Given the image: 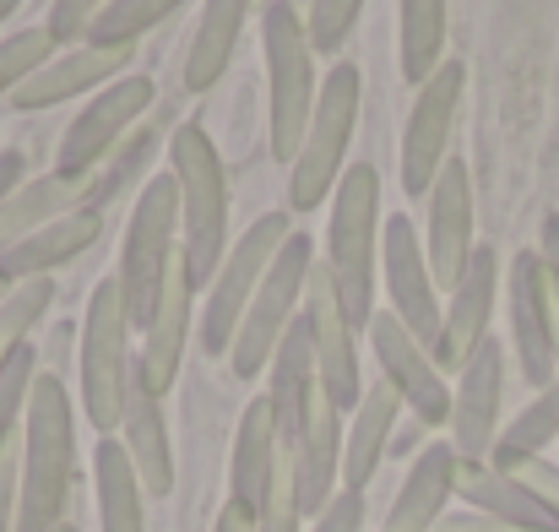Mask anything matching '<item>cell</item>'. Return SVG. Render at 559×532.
Listing matches in <instances>:
<instances>
[{
  "label": "cell",
  "mask_w": 559,
  "mask_h": 532,
  "mask_svg": "<svg viewBox=\"0 0 559 532\" xmlns=\"http://www.w3.org/2000/svg\"><path fill=\"white\" fill-rule=\"evenodd\" d=\"M255 11V0H206L201 5V22H195V38H190L186 55V87L190 93H212L239 49V33H245V16Z\"/></svg>",
  "instance_id": "4dcf8cb0"
},
{
  "label": "cell",
  "mask_w": 559,
  "mask_h": 532,
  "mask_svg": "<svg viewBox=\"0 0 559 532\" xmlns=\"http://www.w3.org/2000/svg\"><path fill=\"white\" fill-rule=\"evenodd\" d=\"M22 185H27V158L5 147V153H0V206H5V201H11Z\"/></svg>",
  "instance_id": "bcb514c9"
},
{
  "label": "cell",
  "mask_w": 559,
  "mask_h": 532,
  "mask_svg": "<svg viewBox=\"0 0 559 532\" xmlns=\"http://www.w3.org/2000/svg\"><path fill=\"white\" fill-rule=\"evenodd\" d=\"M495 299H500V256L489 245H478L467 272H462V283L445 294V327H440V348H435L445 375H462V364L495 338L489 332Z\"/></svg>",
  "instance_id": "ffe728a7"
},
{
  "label": "cell",
  "mask_w": 559,
  "mask_h": 532,
  "mask_svg": "<svg viewBox=\"0 0 559 532\" xmlns=\"http://www.w3.org/2000/svg\"><path fill=\"white\" fill-rule=\"evenodd\" d=\"M506 310H511V348L533 391L559 380V299L538 250H516L506 272Z\"/></svg>",
  "instance_id": "8fae6325"
},
{
  "label": "cell",
  "mask_w": 559,
  "mask_h": 532,
  "mask_svg": "<svg viewBox=\"0 0 559 532\" xmlns=\"http://www.w3.org/2000/svg\"><path fill=\"white\" fill-rule=\"evenodd\" d=\"M380 175L374 164H348V175L332 190V223H326V272L354 316L359 332L374 321V272H380Z\"/></svg>",
  "instance_id": "277c9868"
},
{
  "label": "cell",
  "mask_w": 559,
  "mask_h": 532,
  "mask_svg": "<svg viewBox=\"0 0 559 532\" xmlns=\"http://www.w3.org/2000/svg\"><path fill=\"white\" fill-rule=\"evenodd\" d=\"M396 413H402V397L385 380L365 386L354 424H348V440H343V489H359V495L370 489L374 468L385 462V451L396 440Z\"/></svg>",
  "instance_id": "f1b7e54d"
},
{
  "label": "cell",
  "mask_w": 559,
  "mask_h": 532,
  "mask_svg": "<svg viewBox=\"0 0 559 532\" xmlns=\"http://www.w3.org/2000/svg\"><path fill=\"white\" fill-rule=\"evenodd\" d=\"M429 201V223H424V256H429V272L440 283V294H451L478 250L473 239V175L462 158H445V169L435 179V190L424 196Z\"/></svg>",
  "instance_id": "d6986e66"
},
{
  "label": "cell",
  "mask_w": 559,
  "mask_h": 532,
  "mask_svg": "<svg viewBox=\"0 0 559 532\" xmlns=\"http://www.w3.org/2000/svg\"><path fill=\"white\" fill-rule=\"evenodd\" d=\"M55 38H49V27H16V33H5L0 38V104H11V93L38 71V66H49L55 60Z\"/></svg>",
  "instance_id": "d590c367"
},
{
  "label": "cell",
  "mask_w": 559,
  "mask_h": 532,
  "mask_svg": "<svg viewBox=\"0 0 559 532\" xmlns=\"http://www.w3.org/2000/svg\"><path fill=\"white\" fill-rule=\"evenodd\" d=\"M516 478H522V484H527V489H533V495H538V500H544V506L559 517V468L549 462V457L522 462V468H516Z\"/></svg>",
  "instance_id": "ee69618b"
},
{
  "label": "cell",
  "mask_w": 559,
  "mask_h": 532,
  "mask_svg": "<svg viewBox=\"0 0 559 532\" xmlns=\"http://www.w3.org/2000/svg\"><path fill=\"white\" fill-rule=\"evenodd\" d=\"M82 206H98L104 212L98 175H66V169L33 175L0 206V250L16 245V239H27V234H38V228H49V223H60V217H71V212H82Z\"/></svg>",
  "instance_id": "cb8c5ba5"
},
{
  "label": "cell",
  "mask_w": 559,
  "mask_h": 532,
  "mask_svg": "<svg viewBox=\"0 0 559 532\" xmlns=\"http://www.w3.org/2000/svg\"><path fill=\"white\" fill-rule=\"evenodd\" d=\"M136 358H131V316L120 299V283L104 277L87 294L82 316V413L98 435H120L126 391H131Z\"/></svg>",
  "instance_id": "52a82bcc"
},
{
  "label": "cell",
  "mask_w": 559,
  "mask_h": 532,
  "mask_svg": "<svg viewBox=\"0 0 559 532\" xmlns=\"http://www.w3.org/2000/svg\"><path fill=\"white\" fill-rule=\"evenodd\" d=\"M190 316H195V288H190V272H186V256L175 261L164 294H158V310L142 332V354H136V369L142 380L169 397L175 380H180V364H186V343H190Z\"/></svg>",
  "instance_id": "603a6c76"
},
{
  "label": "cell",
  "mask_w": 559,
  "mask_h": 532,
  "mask_svg": "<svg viewBox=\"0 0 559 532\" xmlns=\"http://www.w3.org/2000/svg\"><path fill=\"white\" fill-rule=\"evenodd\" d=\"M131 66H136V44H71V49H55V60L38 66L11 93V109L16 115H44V109L93 98L109 82H120Z\"/></svg>",
  "instance_id": "2e32d148"
},
{
  "label": "cell",
  "mask_w": 559,
  "mask_h": 532,
  "mask_svg": "<svg viewBox=\"0 0 559 532\" xmlns=\"http://www.w3.org/2000/svg\"><path fill=\"white\" fill-rule=\"evenodd\" d=\"M343 418H348V413H343V407L326 397V386H321V391L310 397V407H305L294 440H288L299 506H305L310 522H316V517L332 506V495L343 489V440H348V424H343Z\"/></svg>",
  "instance_id": "ac0fdd59"
},
{
  "label": "cell",
  "mask_w": 559,
  "mask_h": 532,
  "mask_svg": "<svg viewBox=\"0 0 559 532\" xmlns=\"http://www.w3.org/2000/svg\"><path fill=\"white\" fill-rule=\"evenodd\" d=\"M283 5H294L299 16H310V5H316V0H283Z\"/></svg>",
  "instance_id": "f907efd6"
},
{
  "label": "cell",
  "mask_w": 559,
  "mask_h": 532,
  "mask_svg": "<svg viewBox=\"0 0 559 532\" xmlns=\"http://www.w3.org/2000/svg\"><path fill=\"white\" fill-rule=\"evenodd\" d=\"M98 234H104V212L82 206V212H71V217H60V223H49V228H38V234H27L16 245H5L0 250V277H11V283L55 277L60 267L82 261L98 245Z\"/></svg>",
  "instance_id": "d4e9b609"
},
{
  "label": "cell",
  "mask_w": 559,
  "mask_h": 532,
  "mask_svg": "<svg viewBox=\"0 0 559 532\" xmlns=\"http://www.w3.org/2000/svg\"><path fill=\"white\" fill-rule=\"evenodd\" d=\"M365 338H370V354L380 364V380L402 397L413 424L418 429H451V386H445L440 358L429 354L391 310H374Z\"/></svg>",
  "instance_id": "4fadbf2b"
},
{
  "label": "cell",
  "mask_w": 559,
  "mask_h": 532,
  "mask_svg": "<svg viewBox=\"0 0 559 532\" xmlns=\"http://www.w3.org/2000/svg\"><path fill=\"white\" fill-rule=\"evenodd\" d=\"M186 0H109L98 11V22L87 27L82 44H142V33H153L158 22H169Z\"/></svg>",
  "instance_id": "836d02e7"
},
{
  "label": "cell",
  "mask_w": 559,
  "mask_h": 532,
  "mask_svg": "<svg viewBox=\"0 0 559 532\" xmlns=\"http://www.w3.org/2000/svg\"><path fill=\"white\" fill-rule=\"evenodd\" d=\"M104 5H109V0H55L49 16H44V27H49V38H55L60 49H71V44L87 38V27L98 22Z\"/></svg>",
  "instance_id": "60d3db41"
},
{
  "label": "cell",
  "mask_w": 559,
  "mask_h": 532,
  "mask_svg": "<svg viewBox=\"0 0 559 532\" xmlns=\"http://www.w3.org/2000/svg\"><path fill=\"white\" fill-rule=\"evenodd\" d=\"M261 55H266V147L277 164H294L326 82V71L316 66L321 55L310 44V27L294 5L272 0L261 11Z\"/></svg>",
  "instance_id": "3957f363"
},
{
  "label": "cell",
  "mask_w": 559,
  "mask_h": 532,
  "mask_svg": "<svg viewBox=\"0 0 559 532\" xmlns=\"http://www.w3.org/2000/svg\"><path fill=\"white\" fill-rule=\"evenodd\" d=\"M380 277H385V310L435 354L440 348V327H445V310H440V283L429 272V256H424V234L413 228V217H385L380 228Z\"/></svg>",
  "instance_id": "5bb4252c"
},
{
  "label": "cell",
  "mask_w": 559,
  "mask_h": 532,
  "mask_svg": "<svg viewBox=\"0 0 559 532\" xmlns=\"http://www.w3.org/2000/svg\"><path fill=\"white\" fill-rule=\"evenodd\" d=\"M147 164H153V131L126 137V147L98 169V201H115L126 185H136V175H147Z\"/></svg>",
  "instance_id": "ab89813d"
},
{
  "label": "cell",
  "mask_w": 559,
  "mask_h": 532,
  "mask_svg": "<svg viewBox=\"0 0 559 532\" xmlns=\"http://www.w3.org/2000/svg\"><path fill=\"white\" fill-rule=\"evenodd\" d=\"M16 5H22V0H0V22H11V16H16Z\"/></svg>",
  "instance_id": "681fc988"
},
{
  "label": "cell",
  "mask_w": 559,
  "mask_h": 532,
  "mask_svg": "<svg viewBox=\"0 0 559 532\" xmlns=\"http://www.w3.org/2000/svg\"><path fill=\"white\" fill-rule=\"evenodd\" d=\"M212 532H261V528H255V511H250V506H239V500H223V511H217Z\"/></svg>",
  "instance_id": "c3c4849f"
},
{
  "label": "cell",
  "mask_w": 559,
  "mask_h": 532,
  "mask_svg": "<svg viewBox=\"0 0 559 532\" xmlns=\"http://www.w3.org/2000/svg\"><path fill=\"white\" fill-rule=\"evenodd\" d=\"M120 446L126 457L136 462V478L153 500H164L175 489V440H169V413H164V397L142 380V369L131 375V391H126V413H120Z\"/></svg>",
  "instance_id": "7402d4cb"
},
{
  "label": "cell",
  "mask_w": 559,
  "mask_h": 532,
  "mask_svg": "<svg viewBox=\"0 0 559 532\" xmlns=\"http://www.w3.org/2000/svg\"><path fill=\"white\" fill-rule=\"evenodd\" d=\"M456 500H467V511H484L495 522H511L522 532H559V517L516 478V473H500L489 462H462V484H456Z\"/></svg>",
  "instance_id": "83f0119b"
},
{
  "label": "cell",
  "mask_w": 559,
  "mask_h": 532,
  "mask_svg": "<svg viewBox=\"0 0 559 532\" xmlns=\"http://www.w3.org/2000/svg\"><path fill=\"white\" fill-rule=\"evenodd\" d=\"M462 87H467V66L445 60L418 93H413V115L402 126V196H429L435 179L451 158V131H456V109H462Z\"/></svg>",
  "instance_id": "7c38bea8"
},
{
  "label": "cell",
  "mask_w": 559,
  "mask_h": 532,
  "mask_svg": "<svg viewBox=\"0 0 559 532\" xmlns=\"http://www.w3.org/2000/svg\"><path fill=\"white\" fill-rule=\"evenodd\" d=\"M451 0H396V71L424 87L445 66Z\"/></svg>",
  "instance_id": "1f68e13d"
},
{
  "label": "cell",
  "mask_w": 559,
  "mask_h": 532,
  "mask_svg": "<svg viewBox=\"0 0 559 532\" xmlns=\"http://www.w3.org/2000/svg\"><path fill=\"white\" fill-rule=\"evenodd\" d=\"M153 98H158V87H153L147 71H126L120 82H109L104 93H93L87 109H76V120L66 126L60 153H55V169H66V175H98L126 147V137L142 131Z\"/></svg>",
  "instance_id": "30bf717a"
},
{
  "label": "cell",
  "mask_w": 559,
  "mask_h": 532,
  "mask_svg": "<svg viewBox=\"0 0 559 532\" xmlns=\"http://www.w3.org/2000/svg\"><path fill=\"white\" fill-rule=\"evenodd\" d=\"M175 261H180V185H175V175H153L136 190L126 245H120V267H115L131 332H147Z\"/></svg>",
  "instance_id": "5b68a950"
},
{
  "label": "cell",
  "mask_w": 559,
  "mask_h": 532,
  "mask_svg": "<svg viewBox=\"0 0 559 532\" xmlns=\"http://www.w3.org/2000/svg\"><path fill=\"white\" fill-rule=\"evenodd\" d=\"M49 305H55V283L49 277H27V283H16L0 299V364L16 354V348H27V338L49 316Z\"/></svg>",
  "instance_id": "e575fe53"
},
{
  "label": "cell",
  "mask_w": 559,
  "mask_h": 532,
  "mask_svg": "<svg viewBox=\"0 0 559 532\" xmlns=\"http://www.w3.org/2000/svg\"><path fill=\"white\" fill-rule=\"evenodd\" d=\"M500 402H506V343L489 338L462 364L451 391V446L462 462H489L500 440Z\"/></svg>",
  "instance_id": "e0dca14e"
},
{
  "label": "cell",
  "mask_w": 559,
  "mask_h": 532,
  "mask_svg": "<svg viewBox=\"0 0 559 532\" xmlns=\"http://www.w3.org/2000/svg\"><path fill=\"white\" fill-rule=\"evenodd\" d=\"M22 511V435L0 446V532H16Z\"/></svg>",
  "instance_id": "b9f144b4"
},
{
  "label": "cell",
  "mask_w": 559,
  "mask_h": 532,
  "mask_svg": "<svg viewBox=\"0 0 559 532\" xmlns=\"http://www.w3.org/2000/svg\"><path fill=\"white\" fill-rule=\"evenodd\" d=\"M456 484H462L456 446L451 440H429L413 457V468H407V478H402V489H396V500L385 511V532H435L451 517Z\"/></svg>",
  "instance_id": "44dd1931"
},
{
  "label": "cell",
  "mask_w": 559,
  "mask_h": 532,
  "mask_svg": "<svg viewBox=\"0 0 559 532\" xmlns=\"http://www.w3.org/2000/svg\"><path fill=\"white\" fill-rule=\"evenodd\" d=\"M55 532H82V528H71V522H60V528H55Z\"/></svg>",
  "instance_id": "816d5d0a"
},
{
  "label": "cell",
  "mask_w": 559,
  "mask_h": 532,
  "mask_svg": "<svg viewBox=\"0 0 559 532\" xmlns=\"http://www.w3.org/2000/svg\"><path fill=\"white\" fill-rule=\"evenodd\" d=\"M169 175L180 185V256H186L190 288L206 294L223 256H228V212H234V196H228V169H223V153L217 142L201 131V126H180L175 142H169Z\"/></svg>",
  "instance_id": "7a4b0ae2"
},
{
  "label": "cell",
  "mask_w": 559,
  "mask_h": 532,
  "mask_svg": "<svg viewBox=\"0 0 559 532\" xmlns=\"http://www.w3.org/2000/svg\"><path fill=\"white\" fill-rule=\"evenodd\" d=\"M266 5H272V0H255V11H266Z\"/></svg>",
  "instance_id": "f5cc1de1"
},
{
  "label": "cell",
  "mask_w": 559,
  "mask_h": 532,
  "mask_svg": "<svg viewBox=\"0 0 559 532\" xmlns=\"http://www.w3.org/2000/svg\"><path fill=\"white\" fill-rule=\"evenodd\" d=\"M549 446H559V380L549 391H538L506 429H500V440H495V457H489V468H500V473H516L522 462H533V457H544Z\"/></svg>",
  "instance_id": "d6a6232c"
},
{
  "label": "cell",
  "mask_w": 559,
  "mask_h": 532,
  "mask_svg": "<svg viewBox=\"0 0 559 532\" xmlns=\"http://www.w3.org/2000/svg\"><path fill=\"white\" fill-rule=\"evenodd\" d=\"M359 93H365L359 66L337 60L321 82V104L310 115L305 147L288 164V212H316L321 201H332L337 179L348 175V153H354V131H359Z\"/></svg>",
  "instance_id": "8992f818"
},
{
  "label": "cell",
  "mask_w": 559,
  "mask_h": 532,
  "mask_svg": "<svg viewBox=\"0 0 559 532\" xmlns=\"http://www.w3.org/2000/svg\"><path fill=\"white\" fill-rule=\"evenodd\" d=\"M538 256H544V267H549V283H555V299H559V212H549V217H544Z\"/></svg>",
  "instance_id": "7dc6e473"
},
{
  "label": "cell",
  "mask_w": 559,
  "mask_h": 532,
  "mask_svg": "<svg viewBox=\"0 0 559 532\" xmlns=\"http://www.w3.org/2000/svg\"><path fill=\"white\" fill-rule=\"evenodd\" d=\"M283 429H277V413H272V402H266V391L261 397H250L245 402V413H239V429H234V462H228V500H239V506H261L266 500V484H272V473H277V462H283Z\"/></svg>",
  "instance_id": "484cf974"
},
{
  "label": "cell",
  "mask_w": 559,
  "mask_h": 532,
  "mask_svg": "<svg viewBox=\"0 0 559 532\" xmlns=\"http://www.w3.org/2000/svg\"><path fill=\"white\" fill-rule=\"evenodd\" d=\"M33 380H38V348H16V354L0 364V446L16 440L22 418H27V397H33Z\"/></svg>",
  "instance_id": "8d00e7d4"
},
{
  "label": "cell",
  "mask_w": 559,
  "mask_h": 532,
  "mask_svg": "<svg viewBox=\"0 0 559 532\" xmlns=\"http://www.w3.org/2000/svg\"><path fill=\"white\" fill-rule=\"evenodd\" d=\"M93 495H98V532H147V489L120 435H104L93 446Z\"/></svg>",
  "instance_id": "f546056e"
},
{
  "label": "cell",
  "mask_w": 559,
  "mask_h": 532,
  "mask_svg": "<svg viewBox=\"0 0 559 532\" xmlns=\"http://www.w3.org/2000/svg\"><path fill=\"white\" fill-rule=\"evenodd\" d=\"M321 391V364H316V338H310V321L299 316L288 327V338L277 343V354L266 364V402L277 413V429H283V446L294 440L310 397Z\"/></svg>",
  "instance_id": "4316f807"
},
{
  "label": "cell",
  "mask_w": 559,
  "mask_h": 532,
  "mask_svg": "<svg viewBox=\"0 0 559 532\" xmlns=\"http://www.w3.org/2000/svg\"><path fill=\"white\" fill-rule=\"evenodd\" d=\"M365 528V495L359 489H337L332 506L310 522V532H359Z\"/></svg>",
  "instance_id": "7bdbcfd3"
},
{
  "label": "cell",
  "mask_w": 559,
  "mask_h": 532,
  "mask_svg": "<svg viewBox=\"0 0 559 532\" xmlns=\"http://www.w3.org/2000/svg\"><path fill=\"white\" fill-rule=\"evenodd\" d=\"M255 528L261 532H305V506H299V484H294V462L283 451L272 484H266V500L255 506Z\"/></svg>",
  "instance_id": "74e56055"
},
{
  "label": "cell",
  "mask_w": 559,
  "mask_h": 532,
  "mask_svg": "<svg viewBox=\"0 0 559 532\" xmlns=\"http://www.w3.org/2000/svg\"><path fill=\"white\" fill-rule=\"evenodd\" d=\"M359 16H365V0H316V5H310V16H305L316 55H337V49L354 38Z\"/></svg>",
  "instance_id": "f35d334b"
},
{
  "label": "cell",
  "mask_w": 559,
  "mask_h": 532,
  "mask_svg": "<svg viewBox=\"0 0 559 532\" xmlns=\"http://www.w3.org/2000/svg\"><path fill=\"white\" fill-rule=\"evenodd\" d=\"M305 321H310V338H316V364H321V386L326 397L354 413L359 397H365V369H359V327L326 272V261H316L310 272V288H305Z\"/></svg>",
  "instance_id": "9a60e30c"
},
{
  "label": "cell",
  "mask_w": 559,
  "mask_h": 532,
  "mask_svg": "<svg viewBox=\"0 0 559 532\" xmlns=\"http://www.w3.org/2000/svg\"><path fill=\"white\" fill-rule=\"evenodd\" d=\"M316 261H321V256H316L310 234L294 228L288 245L277 250V261L266 267V277H261V288H255V299H250V310H245V321H239V338H234V348H228V369H234L239 380L266 375L277 343H283L288 327L305 316V288H310Z\"/></svg>",
  "instance_id": "ba28073f"
},
{
  "label": "cell",
  "mask_w": 559,
  "mask_h": 532,
  "mask_svg": "<svg viewBox=\"0 0 559 532\" xmlns=\"http://www.w3.org/2000/svg\"><path fill=\"white\" fill-rule=\"evenodd\" d=\"M435 532H522V528L495 522V517H484V511H451V517H445Z\"/></svg>",
  "instance_id": "f6af8a7d"
},
{
  "label": "cell",
  "mask_w": 559,
  "mask_h": 532,
  "mask_svg": "<svg viewBox=\"0 0 559 532\" xmlns=\"http://www.w3.org/2000/svg\"><path fill=\"white\" fill-rule=\"evenodd\" d=\"M76 478V413L71 391L55 369H38L27 418H22V511L16 532H55L66 522Z\"/></svg>",
  "instance_id": "6da1fadb"
},
{
  "label": "cell",
  "mask_w": 559,
  "mask_h": 532,
  "mask_svg": "<svg viewBox=\"0 0 559 532\" xmlns=\"http://www.w3.org/2000/svg\"><path fill=\"white\" fill-rule=\"evenodd\" d=\"M288 234H294L288 212H266V217H255V223L228 245V256H223V267H217V277H212V288H206V305H201V348L212 358H223L234 348L239 321H245V310H250V299H255V288H261V277H266V267H272L277 250L288 245Z\"/></svg>",
  "instance_id": "9c48e42d"
}]
</instances>
